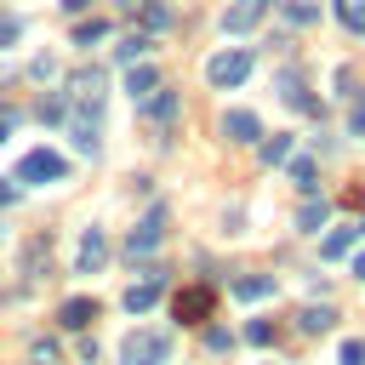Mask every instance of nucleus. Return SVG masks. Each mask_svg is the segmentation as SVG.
I'll return each mask as SVG.
<instances>
[{"label": "nucleus", "mask_w": 365, "mask_h": 365, "mask_svg": "<svg viewBox=\"0 0 365 365\" xmlns=\"http://www.w3.org/2000/svg\"><path fill=\"white\" fill-rule=\"evenodd\" d=\"M171 359V336L165 331H131L120 342V365H165Z\"/></svg>", "instance_id": "f257e3e1"}, {"label": "nucleus", "mask_w": 365, "mask_h": 365, "mask_svg": "<svg viewBox=\"0 0 365 365\" xmlns=\"http://www.w3.org/2000/svg\"><path fill=\"white\" fill-rule=\"evenodd\" d=\"M160 240H165V205H148V211H143V222L125 234V257L137 262V257H148Z\"/></svg>", "instance_id": "f03ea898"}, {"label": "nucleus", "mask_w": 365, "mask_h": 365, "mask_svg": "<svg viewBox=\"0 0 365 365\" xmlns=\"http://www.w3.org/2000/svg\"><path fill=\"white\" fill-rule=\"evenodd\" d=\"M103 86H108L103 68H74L68 86H63V97H68L74 108H103Z\"/></svg>", "instance_id": "7ed1b4c3"}, {"label": "nucleus", "mask_w": 365, "mask_h": 365, "mask_svg": "<svg viewBox=\"0 0 365 365\" xmlns=\"http://www.w3.org/2000/svg\"><path fill=\"white\" fill-rule=\"evenodd\" d=\"M68 137L80 154H97L103 148V108H74L68 103Z\"/></svg>", "instance_id": "20e7f679"}, {"label": "nucleus", "mask_w": 365, "mask_h": 365, "mask_svg": "<svg viewBox=\"0 0 365 365\" xmlns=\"http://www.w3.org/2000/svg\"><path fill=\"white\" fill-rule=\"evenodd\" d=\"M211 308H217V291H211V285H182V291L171 297V314H177L182 325H200V319H211Z\"/></svg>", "instance_id": "39448f33"}, {"label": "nucleus", "mask_w": 365, "mask_h": 365, "mask_svg": "<svg viewBox=\"0 0 365 365\" xmlns=\"http://www.w3.org/2000/svg\"><path fill=\"white\" fill-rule=\"evenodd\" d=\"M245 74H251V51H240V46H234V51H217V57L205 63V80H211V86H222V91H228V86H240Z\"/></svg>", "instance_id": "423d86ee"}, {"label": "nucleus", "mask_w": 365, "mask_h": 365, "mask_svg": "<svg viewBox=\"0 0 365 365\" xmlns=\"http://www.w3.org/2000/svg\"><path fill=\"white\" fill-rule=\"evenodd\" d=\"M68 165H63V154H51V148H29L23 154V165H17V177L23 182H57Z\"/></svg>", "instance_id": "0eeeda50"}, {"label": "nucleus", "mask_w": 365, "mask_h": 365, "mask_svg": "<svg viewBox=\"0 0 365 365\" xmlns=\"http://www.w3.org/2000/svg\"><path fill=\"white\" fill-rule=\"evenodd\" d=\"M108 262V240H103V228H86L80 234V251H74V274H97Z\"/></svg>", "instance_id": "6e6552de"}, {"label": "nucleus", "mask_w": 365, "mask_h": 365, "mask_svg": "<svg viewBox=\"0 0 365 365\" xmlns=\"http://www.w3.org/2000/svg\"><path fill=\"white\" fill-rule=\"evenodd\" d=\"M222 137H228V143H257V137H262V120H257L251 108H228V114H222Z\"/></svg>", "instance_id": "1a4fd4ad"}, {"label": "nucleus", "mask_w": 365, "mask_h": 365, "mask_svg": "<svg viewBox=\"0 0 365 365\" xmlns=\"http://www.w3.org/2000/svg\"><path fill=\"white\" fill-rule=\"evenodd\" d=\"M262 11H268V0H234V6L222 11V29H228V34H245V29L262 23Z\"/></svg>", "instance_id": "9d476101"}, {"label": "nucleus", "mask_w": 365, "mask_h": 365, "mask_svg": "<svg viewBox=\"0 0 365 365\" xmlns=\"http://www.w3.org/2000/svg\"><path fill=\"white\" fill-rule=\"evenodd\" d=\"M57 319H63V331H86V325L97 319V302H91V297H68V302L57 308Z\"/></svg>", "instance_id": "9b49d317"}, {"label": "nucleus", "mask_w": 365, "mask_h": 365, "mask_svg": "<svg viewBox=\"0 0 365 365\" xmlns=\"http://www.w3.org/2000/svg\"><path fill=\"white\" fill-rule=\"evenodd\" d=\"M279 97H285L291 108H302V114H319V103L308 97V86H302V74H291V68L279 74Z\"/></svg>", "instance_id": "f8f14e48"}, {"label": "nucleus", "mask_w": 365, "mask_h": 365, "mask_svg": "<svg viewBox=\"0 0 365 365\" xmlns=\"http://www.w3.org/2000/svg\"><path fill=\"white\" fill-rule=\"evenodd\" d=\"M234 297H240V302H262V297H274V274H240V279H234Z\"/></svg>", "instance_id": "ddd939ff"}, {"label": "nucleus", "mask_w": 365, "mask_h": 365, "mask_svg": "<svg viewBox=\"0 0 365 365\" xmlns=\"http://www.w3.org/2000/svg\"><path fill=\"white\" fill-rule=\"evenodd\" d=\"M143 114L160 120V125H171V120H177V91H165V86H160V97L148 91V97H143Z\"/></svg>", "instance_id": "4468645a"}, {"label": "nucleus", "mask_w": 365, "mask_h": 365, "mask_svg": "<svg viewBox=\"0 0 365 365\" xmlns=\"http://www.w3.org/2000/svg\"><path fill=\"white\" fill-rule=\"evenodd\" d=\"M154 302H160V274H148L143 285L125 291V308H131V314H143V308H154Z\"/></svg>", "instance_id": "2eb2a0df"}, {"label": "nucleus", "mask_w": 365, "mask_h": 365, "mask_svg": "<svg viewBox=\"0 0 365 365\" xmlns=\"http://www.w3.org/2000/svg\"><path fill=\"white\" fill-rule=\"evenodd\" d=\"M297 325H302L308 336H319V331H331V325H336V308H325V302H314V308H302V314H297Z\"/></svg>", "instance_id": "dca6fc26"}, {"label": "nucleus", "mask_w": 365, "mask_h": 365, "mask_svg": "<svg viewBox=\"0 0 365 365\" xmlns=\"http://www.w3.org/2000/svg\"><path fill=\"white\" fill-rule=\"evenodd\" d=\"M154 86H160V74H154L148 63H131V68H125V91H131V97H148Z\"/></svg>", "instance_id": "f3484780"}, {"label": "nucleus", "mask_w": 365, "mask_h": 365, "mask_svg": "<svg viewBox=\"0 0 365 365\" xmlns=\"http://www.w3.org/2000/svg\"><path fill=\"white\" fill-rule=\"evenodd\" d=\"M46 251H51V240H46V234H34V240H29V251H23V262H17V274H40V268H46Z\"/></svg>", "instance_id": "a211bd4d"}, {"label": "nucleus", "mask_w": 365, "mask_h": 365, "mask_svg": "<svg viewBox=\"0 0 365 365\" xmlns=\"http://www.w3.org/2000/svg\"><path fill=\"white\" fill-rule=\"evenodd\" d=\"M143 51H148V34H125V40L114 46V63L131 68V63H143Z\"/></svg>", "instance_id": "6ab92c4d"}, {"label": "nucleus", "mask_w": 365, "mask_h": 365, "mask_svg": "<svg viewBox=\"0 0 365 365\" xmlns=\"http://www.w3.org/2000/svg\"><path fill=\"white\" fill-rule=\"evenodd\" d=\"M325 211H331V205L308 194V200H302V211H297V228H308V234H319V222H325Z\"/></svg>", "instance_id": "aec40b11"}, {"label": "nucleus", "mask_w": 365, "mask_h": 365, "mask_svg": "<svg viewBox=\"0 0 365 365\" xmlns=\"http://www.w3.org/2000/svg\"><path fill=\"white\" fill-rule=\"evenodd\" d=\"M354 234H359V228H331L325 245H319V257H348V251H354Z\"/></svg>", "instance_id": "412c9836"}, {"label": "nucleus", "mask_w": 365, "mask_h": 365, "mask_svg": "<svg viewBox=\"0 0 365 365\" xmlns=\"http://www.w3.org/2000/svg\"><path fill=\"white\" fill-rule=\"evenodd\" d=\"M285 160H291V137H279V131L262 137V165H285Z\"/></svg>", "instance_id": "4be33fe9"}, {"label": "nucleus", "mask_w": 365, "mask_h": 365, "mask_svg": "<svg viewBox=\"0 0 365 365\" xmlns=\"http://www.w3.org/2000/svg\"><path fill=\"white\" fill-rule=\"evenodd\" d=\"M336 11H342V23L354 34H365V0H336Z\"/></svg>", "instance_id": "5701e85b"}, {"label": "nucleus", "mask_w": 365, "mask_h": 365, "mask_svg": "<svg viewBox=\"0 0 365 365\" xmlns=\"http://www.w3.org/2000/svg\"><path fill=\"white\" fill-rule=\"evenodd\" d=\"M291 182L302 188V194H314L319 182H314V160H291Z\"/></svg>", "instance_id": "b1692460"}, {"label": "nucleus", "mask_w": 365, "mask_h": 365, "mask_svg": "<svg viewBox=\"0 0 365 365\" xmlns=\"http://www.w3.org/2000/svg\"><path fill=\"white\" fill-rule=\"evenodd\" d=\"M17 40H23V17H11V11H6V17H0V51H6V46H17Z\"/></svg>", "instance_id": "393cba45"}, {"label": "nucleus", "mask_w": 365, "mask_h": 365, "mask_svg": "<svg viewBox=\"0 0 365 365\" xmlns=\"http://www.w3.org/2000/svg\"><path fill=\"white\" fill-rule=\"evenodd\" d=\"M103 34H108V23H97V17H91V23H80V29H74V46H91V40H103Z\"/></svg>", "instance_id": "a878e982"}, {"label": "nucleus", "mask_w": 365, "mask_h": 365, "mask_svg": "<svg viewBox=\"0 0 365 365\" xmlns=\"http://www.w3.org/2000/svg\"><path fill=\"white\" fill-rule=\"evenodd\" d=\"M245 342L268 348V342H274V325H268V319H251V325H245Z\"/></svg>", "instance_id": "bb28decb"}, {"label": "nucleus", "mask_w": 365, "mask_h": 365, "mask_svg": "<svg viewBox=\"0 0 365 365\" xmlns=\"http://www.w3.org/2000/svg\"><path fill=\"white\" fill-rule=\"evenodd\" d=\"M336 365H365V342H359V336H348V342H342V354H336Z\"/></svg>", "instance_id": "cd10ccee"}, {"label": "nucleus", "mask_w": 365, "mask_h": 365, "mask_svg": "<svg viewBox=\"0 0 365 365\" xmlns=\"http://www.w3.org/2000/svg\"><path fill=\"white\" fill-rule=\"evenodd\" d=\"M165 23H171V11H165V6H160V0H154V6H148V11H143V29H165Z\"/></svg>", "instance_id": "c85d7f7f"}, {"label": "nucleus", "mask_w": 365, "mask_h": 365, "mask_svg": "<svg viewBox=\"0 0 365 365\" xmlns=\"http://www.w3.org/2000/svg\"><path fill=\"white\" fill-rule=\"evenodd\" d=\"M348 137H365V103L348 108Z\"/></svg>", "instance_id": "c756f323"}, {"label": "nucleus", "mask_w": 365, "mask_h": 365, "mask_svg": "<svg viewBox=\"0 0 365 365\" xmlns=\"http://www.w3.org/2000/svg\"><path fill=\"white\" fill-rule=\"evenodd\" d=\"M285 17H291V23H314V6H302V0H291V6H285Z\"/></svg>", "instance_id": "7c9ffc66"}, {"label": "nucleus", "mask_w": 365, "mask_h": 365, "mask_svg": "<svg viewBox=\"0 0 365 365\" xmlns=\"http://www.w3.org/2000/svg\"><path fill=\"white\" fill-rule=\"evenodd\" d=\"M29 365H57V348H51V342H34V359H29Z\"/></svg>", "instance_id": "2f4dec72"}, {"label": "nucleus", "mask_w": 365, "mask_h": 365, "mask_svg": "<svg viewBox=\"0 0 365 365\" xmlns=\"http://www.w3.org/2000/svg\"><path fill=\"white\" fill-rule=\"evenodd\" d=\"M11 200H17V188H11L6 177H0V205H11Z\"/></svg>", "instance_id": "473e14b6"}, {"label": "nucleus", "mask_w": 365, "mask_h": 365, "mask_svg": "<svg viewBox=\"0 0 365 365\" xmlns=\"http://www.w3.org/2000/svg\"><path fill=\"white\" fill-rule=\"evenodd\" d=\"M6 137H11V114L0 108V143H6Z\"/></svg>", "instance_id": "72a5a7b5"}, {"label": "nucleus", "mask_w": 365, "mask_h": 365, "mask_svg": "<svg viewBox=\"0 0 365 365\" xmlns=\"http://www.w3.org/2000/svg\"><path fill=\"white\" fill-rule=\"evenodd\" d=\"M86 6H91V0H63V11H86Z\"/></svg>", "instance_id": "f704fd0d"}, {"label": "nucleus", "mask_w": 365, "mask_h": 365, "mask_svg": "<svg viewBox=\"0 0 365 365\" xmlns=\"http://www.w3.org/2000/svg\"><path fill=\"white\" fill-rule=\"evenodd\" d=\"M354 274H359V279H365V251H354Z\"/></svg>", "instance_id": "c9c22d12"}, {"label": "nucleus", "mask_w": 365, "mask_h": 365, "mask_svg": "<svg viewBox=\"0 0 365 365\" xmlns=\"http://www.w3.org/2000/svg\"><path fill=\"white\" fill-rule=\"evenodd\" d=\"M114 6H137V0H114Z\"/></svg>", "instance_id": "e433bc0d"}, {"label": "nucleus", "mask_w": 365, "mask_h": 365, "mask_svg": "<svg viewBox=\"0 0 365 365\" xmlns=\"http://www.w3.org/2000/svg\"><path fill=\"white\" fill-rule=\"evenodd\" d=\"M359 234H365V222H359Z\"/></svg>", "instance_id": "4c0bfd02"}]
</instances>
